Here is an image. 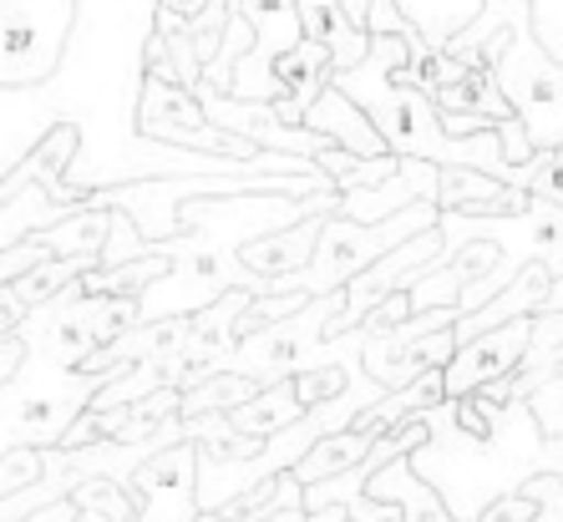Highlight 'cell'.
<instances>
[{
    "mask_svg": "<svg viewBox=\"0 0 563 522\" xmlns=\"http://www.w3.org/2000/svg\"><path fill=\"white\" fill-rule=\"evenodd\" d=\"M437 203L432 198H417L407 209L386 213L376 223H361V219H341V213H330L320 238H314V254L305 269L295 275H279L269 279V289H300V295H330V289H341L355 269H366L371 259H380L386 248H396L401 238L421 234V229H432L437 223Z\"/></svg>",
    "mask_w": 563,
    "mask_h": 522,
    "instance_id": "obj_1",
    "label": "cell"
},
{
    "mask_svg": "<svg viewBox=\"0 0 563 522\" xmlns=\"http://www.w3.org/2000/svg\"><path fill=\"white\" fill-rule=\"evenodd\" d=\"M77 0H0V92H31L56 77Z\"/></svg>",
    "mask_w": 563,
    "mask_h": 522,
    "instance_id": "obj_2",
    "label": "cell"
},
{
    "mask_svg": "<svg viewBox=\"0 0 563 522\" xmlns=\"http://www.w3.org/2000/svg\"><path fill=\"white\" fill-rule=\"evenodd\" d=\"M493 81L528 127V143H563V56L543 52L533 26H508L503 52L493 56Z\"/></svg>",
    "mask_w": 563,
    "mask_h": 522,
    "instance_id": "obj_3",
    "label": "cell"
},
{
    "mask_svg": "<svg viewBox=\"0 0 563 522\" xmlns=\"http://www.w3.org/2000/svg\"><path fill=\"white\" fill-rule=\"evenodd\" d=\"M128 487L137 497V518L132 522H194L198 518V446L194 436L157 446L128 471Z\"/></svg>",
    "mask_w": 563,
    "mask_h": 522,
    "instance_id": "obj_4",
    "label": "cell"
},
{
    "mask_svg": "<svg viewBox=\"0 0 563 522\" xmlns=\"http://www.w3.org/2000/svg\"><path fill=\"white\" fill-rule=\"evenodd\" d=\"M528 340H533V314H518V320H503V325H493V330H477V335L457 340V351L446 355V366H442L446 401L477 391L487 380L512 376L528 351Z\"/></svg>",
    "mask_w": 563,
    "mask_h": 522,
    "instance_id": "obj_5",
    "label": "cell"
},
{
    "mask_svg": "<svg viewBox=\"0 0 563 522\" xmlns=\"http://www.w3.org/2000/svg\"><path fill=\"white\" fill-rule=\"evenodd\" d=\"M330 71H335V66H330V52L314 36H300L289 52H279L275 56V87L279 92H275V102H269L275 107V118L279 122H300L305 107H310L314 97H320V87L330 81Z\"/></svg>",
    "mask_w": 563,
    "mask_h": 522,
    "instance_id": "obj_6",
    "label": "cell"
},
{
    "mask_svg": "<svg viewBox=\"0 0 563 522\" xmlns=\"http://www.w3.org/2000/svg\"><path fill=\"white\" fill-rule=\"evenodd\" d=\"M523 188L503 184L493 173L483 168H467V163H442L437 168V209H452V213H518L528 209Z\"/></svg>",
    "mask_w": 563,
    "mask_h": 522,
    "instance_id": "obj_7",
    "label": "cell"
},
{
    "mask_svg": "<svg viewBox=\"0 0 563 522\" xmlns=\"http://www.w3.org/2000/svg\"><path fill=\"white\" fill-rule=\"evenodd\" d=\"M361 492L380 497V502H396V508H401V522H457L452 518V508L442 502V492H437V487L411 467V452L407 457L380 462V467L366 477Z\"/></svg>",
    "mask_w": 563,
    "mask_h": 522,
    "instance_id": "obj_8",
    "label": "cell"
},
{
    "mask_svg": "<svg viewBox=\"0 0 563 522\" xmlns=\"http://www.w3.org/2000/svg\"><path fill=\"white\" fill-rule=\"evenodd\" d=\"M335 209H314L305 213V219L285 223V229H275V234H260L250 238V244L239 248V259L250 264L254 275L264 279H279V275H295V269H305L314 254V238H320V229H325V219Z\"/></svg>",
    "mask_w": 563,
    "mask_h": 522,
    "instance_id": "obj_9",
    "label": "cell"
},
{
    "mask_svg": "<svg viewBox=\"0 0 563 522\" xmlns=\"http://www.w3.org/2000/svg\"><path fill=\"white\" fill-rule=\"evenodd\" d=\"M300 122H305V127H314V132H325L330 143L345 147V153H361V157L386 153V143H380V132L371 127V118L341 92V87H335V81H325V87H320V97L305 107Z\"/></svg>",
    "mask_w": 563,
    "mask_h": 522,
    "instance_id": "obj_10",
    "label": "cell"
},
{
    "mask_svg": "<svg viewBox=\"0 0 563 522\" xmlns=\"http://www.w3.org/2000/svg\"><path fill=\"white\" fill-rule=\"evenodd\" d=\"M295 11H300L305 36H314L330 52V66H335V71H345V66H355L366 56L371 31L355 26L341 0H295Z\"/></svg>",
    "mask_w": 563,
    "mask_h": 522,
    "instance_id": "obj_11",
    "label": "cell"
},
{
    "mask_svg": "<svg viewBox=\"0 0 563 522\" xmlns=\"http://www.w3.org/2000/svg\"><path fill=\"white\" fill-rule=\"evenodd\" d=\"M223 417H229V426L234 431H244V436H275L279 426H289V421L305 417V401L295 396L289 376H279V380H264L250 401L229 406Z\"/></svg>",
    "mask_w": 563,
    "mask_h": 522,
    "instance_id": "obj_12",
    "label": "cell"
},
{
    "mask_svg": "<svg viewBox=\"0 0 563 522\" xmlns=\"http://www.w3.org/2000/svg\"><path fill=\"white\" fill-rule=\"evenodd\" d=\"M66 213H71V203H56V198L31 178L21 193L0 203V248L15 244V238H26V234H36V229H46V223L66 219Z\"/></svg>",
    "mask_w": 563,
    "mask_h": 522,
    "instance_id": "obj_13",
    "label": "cell"
},
{
    "mask_svg": "<svg viewBox=\"0 0 563 522\" xmlns=\"http://www.w3.org/2000/svg\"><path fill=\"white\" fill-rule=\"evenodd\" d=\"M528 26H533L538 46L549 56H563V0H523Z\"/></svg>",
    "mask_w": 563,
    "mask_h": 522,
    "instance_id": "obj_14",
    "label": "cell"
},
{
    "mask_svg": "<svg viewBox=\"0 0 563 522\" xmlns=\"http://www.w3.org/2000/svg\"><path fill=\"white\" fill-rule=\"evenodd\" d=\"M523 487L538 497V518L533 522H563V477L559 471H528Z\"/></svg>",
    "mask_w": 563,
    "mask_h": 522,
    "instance_id": "obj_15",
    "label": "cell"
},
{
    "mask_svg": "<svg viewBox=\"0 0 563 522\" xmlns=\"http://www.w3.org/2000/svg\"><path fill=\"white\" fill-rule=\"evenodd\" d=\"M209 0H153V31H184Z\"/></svg>",
    "mask_w": 563,
    "mask_h": 522,
    "instance_id": "obj_16",
    "label": "cell"
},
{
    "mask_svg": "<svg viewBox=\"0 0 563 522\" xmlns=\"http://www.w3.org/2000/svg\"><path fill=\"white\" fill-rule=\"evenodd\" d=\"M345 512H351V522H401L396 502H380V497H366V492H355L345 502Z\"/></svg>",
    "mask_w": 563,
    "mask_h": 522,
    "instance_id": "obj_17",
    "label": "cell"
},
{
    "mask_svg": "<svg viewBox=\"0 0 563 522\" xmlns=\"http://www.w3.org/2000/svg\"><path fill=\"white\" fill-rule=\"evenodd\" d=\"M300 522H351V512H345L341 502H325V508H305Z\"/></svg>",
    "mask_w": 563,
    "mask_h": 522,
    "instance_id": "obj_18",
    "label": "cell"
}]
</instances>
